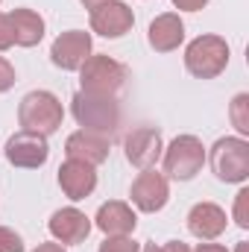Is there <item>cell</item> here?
<instances>
[{"label": "cell", "instance_id": "cell-1", "mask_svg": "<svg viewBox=\"0 0 249 252\" xmlns=\"http://www.w3.org/2000/svg\"><path fill=\"white\" fill-rule=\"evenodd\" d=\"M73 118L85 132H97L112 138L121 126V106L115 97H100V94H88L79 91L73 97Z\"/></svg>", "mask_w": 249, "mask_h": 252}, {"label": "cell", "instance_id": "cell-2", "mask_svg": "<svg viewBox=\"0 0 249 252\" xmlns=\"http://www.w3.org/2000/svg\"><path fill=\"white\" fill-rule=\"evenodd\" d=\"M18 121L24 132H35V135H53L64 121V109L56 100V94L50 91H30L21 106H18Z\"/></svg>", "mask_w": 249, "mask_h": 252}, {"label": "cell", "instance_id": "cell-3", "mask_svg": "<svg viewBox=\"0 0 249 252\" xmlns=\"http://www.w3.org/2000/svg\"><path fill=\"white\" fill-rule=\"evenodd\" d=\"M229 64V44L220 35H199L187 44L185 67L196 79H214Z\"/></svg>", "mask_w": 249, "mask_h": 252}, {"label": "cell", "instance_id": "cell-4", "mask_svg": "<svg viewBox=\"0 0 249 252\" xmlns=\"http://www.w3.org/2000/svg\"><path fill=\"white\" fill-rule=\"evenodd\" d=\"M126 70L121 62H115L112 56H88L85 64L79 67V82H82V91L88 94H100V97H115L121 88L126 85Z\"/></svg>", "mask_w": 249, "mask_h": 252}, {"label": "cell", "instance_id": "cell-5", "mask_svg": "<svg viewBox=\"0 0 249 252\" xmlns=\"http://www.w3.org/2000/svg\"><path fill=\"white\" fill-rule=\"evenodd\" d=\"M211 170L220 182H244L249 176V144L244 138H220L211 147Z\"/></svg>", "mask_w": 249, "mask_h": 252}, {"label": "cell", "instance_id": "cell-6", "mask_svg": "<svg viewBox=\"0 0 249 252\" xmlns=\"http://www.w3.org/2000/svg\"><path fill=\"white\" fill-rule=\"evenodd\" d=\"M202 161H205L202 141L196 135H179V138H173V144L164 153V173L170 179L187 182L202 170Z\"/></svg>", "mask_w": 249, "mask_h": 252}, {"label": "cell", "instance_id": "cell-7", "mask_svg": "<svg viewBox=\"0 0 249 252\" xmlns=\"http://www.w3.org/2000/svg\"><path fill=\"white\" fill-rule=\"evenodd\" d=\"M124 147H126L129 164H135V167H141V170H150V167L158 161L161 150H164V147H161V132L153 129V126H138V129H132L124 138Z\"/></svg>", "mask_w": 249, "mask_h": 252}, {"label": "cell", "instance_id": "cell-8", "mask_svg": "<svg viewBox=\"0 0 249 252\" xmlns=\"http://www.w3.org/2000/svg\"><path fill=\"white\" fill-rule=\"evenodd\" d=\"M135 15L121 0H106L97 9H91V30L100 32L103 38H121L132 30Z\"/></svg>", "mask_w": 249, "mask_h": 252}, {"label": "cell", "instance_id": "cell-9", "mask_svg": "<svg viewBox=\"0 0 249 252\" xmlns=\"http://www.w3.org/2000/svg\"><path fill=\"white\" fill-rule=\"evenodd\" d=\"M88 56H91V35L82 32V30H67V32H62L53 41V47H50V59H53L56 67H62V70H79Z\"/></svg>", "mask_w": 249, "mask_h": 252}, {"label": "cell", "instance_id": "cell-10", "mask_svg": "<svg viewBox=\"0 0 249 252\" xmlns=\"http://www.w3.org/2000/svg\"><path fill=\"white\" fill-rule=\"evenodd\" d=\"M50 156V147H47V138L44 135H35V132H15L6 144V158L15 164V167H41Z\"/></svg>", "mask_w": 249, "mask_h": 252}, {"label": "cell", "instance_id": "cell-11", "mask_svg": "<svg viewBox=\"0 0 249 252\" xmlns=\"http://www.w3.org/2000/svg\"><path fill=\"white\" fill-rule=\"evenodd\" d=\"M170 199V188H167V179L158 173V170H144L138 173V179L132 182V202L147 211V214H156L167 205Z\"/></svg>", "mask_w": 249, "mask_h": 252}, {"label": "cell", "instance_id": "cell-12", "mask_svg": "<svg viewBox=\"0 0 249 252\" xmlns=\"http://www.w3.org/2000/svg\"><path fill=\"white\" fill-rule=\"evenodd\" d=\"M59 185H62L67 199H85L91 190L97 188V170H94V164L67 158L59 167Z\"/></svg>", "mask_w": 249, "mask_h": 252}, {"label": "cell", "instance_id": "cell-13", "mask_svg": "<svg viewBox=\"0 0 249 252\" xmlns=\"http://www.w3.org/2000/svg\"><path fill=\"white\" fill-rule=\"evenodd\" d=\"M64 153L67 158H76V161H85V164H103L109 158V138L106 135H97V132H73L64 144Z\"/></svg>", "mask_w": 249, "mask_h": 252}, {"label": "cell", "instance_id": "cell-14", "mask_svg": "<svg viewBox=\"0 0 249 252\" xmlns=\"http://www.w3.org/2000/svg\"><path fill=\"white\" fill-rule=\"evenodd\" d=\"M187 229L199 241H214L226 232V211L214 202H196L187 214Z\"/></svg>", "mask_w": 249, "mask_h": 252}, {"label": "cell", "instance_id": "cell-15", "mask_svg": "<svg viewBox=\"0 0 249 252\" xmlns=\"http://www.w3.org/2000/svg\"><path fill=\"white\" fill-rule=\"evenodd\" d=\"M91 232V220L79 208H59L50 217V235L62 244H82Z\"/></svg>", "mask_w": 249, "mask_h": 252}, {"label": "cell", "instance_id": "cell-16", "mask_svg": "<svg viewBox=\"0 0 249 252\" xmlns=\"http://www.w3.org/2000/svg\"><path fill=\"white\" fill-rule=\"evenodd\" d=\"M185 38V24L179 21V15L173 12H164L158 15L153 24H150V47L158 50V53H170L182 44Z\"/></svg>", "mask_w": 249, "mask_h": 252}, {"label": "cell", "instance_id": "cell-17", "mask_svg": "<svg viewBox=\"0 0 249 252\" xmlns=\"http://www.w3.org/2000/svg\"><path fill=\"white\" fill-rule=\"evenodd\" d=\"M97 226H100L106 235H129V232H135L138 217H135V211H132L126 202L112 199V202H103V205H100V211H97Z\"/></svg>", "mask_w": 249, "mask_h": 252}, {"label": "cell", "instance_id": "cell-18", "mask_svg": "<svg viewBox=\"0 0 249 252\" xmlns=\"http://www.w3.org/2000/svg\"><path fill=\"white\" fill-rule=\"evenodd\" d=\"M12 21V32H15V44L18 47H35L44 38V18L32 9H15L9 12Z\"/></svg>", "mask_w": 249, "mask_h": 252}, {"label": "cell", "instance_id": "cell-19", "mask_svg": "<svg viewBox=\"0 0 249 252\" xmlns=\"http://www.w3.org/2000/svg\"><path fill=\"white\" fill-rule=\"evenodd\" d=\"M229 115H232L235 129H238L241 135H247V132H249V94H238V97L232 100Z\"/></svg>", "mask_w": 249, "mask_h": 252}, {"label": "cell", "instance_id": "cell-20", "mask_svg": "<svg viewBox=\"0 0 249 252\" xmlns=\"http://www.w3.org/2000/svg\"><path fill=\"white\" fill-rule=\"evenodd\" d=\"M100 252H141V247L132 238H126V235H109L100 244Z\"/></svg>", "mask_w": 249, "mask_h": 252}, {"label": "cell", "instance_id": "cell-21", "mask_svg": "<svg viewBox=\"0 0 249 252\" xmlns=\"http://www.w3.org/2000/svg\"><path fill=\"white\" fill-rule=\"evenodd\" d=\"M235 223L241 229H249V190L247 188L235 196Z\"/></svg>", "mask_w": 249, "mask_h": 252}, {"label": "cell", "instance_id": "cell-22", "mask_svg": "<svg viewBox=\"0 0 249 252\" xmlns=\"http://www.w3.org/2000/svg\"><path fill=\"white\" fill-rule=\"evenodd\" d=\"M0 252H24V241L18 232L0 226Z\"/></svg>", "mask_w": 249, "mask_h": 252}, {"label": "cell", "instance_id": "cell-23", "mask_svg": "<svg viewBox=\"0 0 249 252\" xmlns=\"http://www.w3.org/2000/svg\"><path fill=\"white\" fill-rule=\"evenodd\" d=\"M12 44H15L12 21H9V15H3V12H0V50H9Z\"/></svg>", "mask_w": 249, "mask_h": 252}, {"label": "cell", "instance_id": "cell-24", "mask_svg": "<svg viewBox=\"0 0 249 252\" xmlns=\"http://www.w3.org/2000/svg\"><path fill=\"white\" fill-rule=\"evenodd\" d=\"M15 85V67L0 56V91H9Z\"/></svg>", "mask_w": 249, "mask_h": 252}, {"label": "cell", "instance_id": "cell-25", "mask_svg": "<svg viewBox=\"0 0 249 252\" xmlns=\"http://www.w3.org/2000/svg\"><path fill=\"white\" fill-rule=\"evenodd\" d=\"M205 3H208V0H173V6H179V9H185V12H199Z\"/></svg>", "mask_w": 249, "mask_h": 252}, {"label": "cell", "instance_id": "cell-26", "mask_svg": "<svg viewBox=\"0 0 249 252\" xmlns=\"http://www.w3.org/2000/svg\"><path fill=\"white\" fill-rule=\"evenodd\" d=\"M190 252H229V250L220 247V244H199L196 250H190Z\"/></svg>", "mask_w": 249, "mask_h": 252}, {"label": "cell", "instance_id": "cell-27", "mask_svg": "<svg viewBox=\"0 0 249 252\" xmlns=\"http://www.w3.org/2000/svg\"><path fill=\"white\" fill-rule=\"evenodd\" d=\"M164 252H190V247L182 244V241H170V244L164 247Z\"/></svg>", "mask_w": 249, "mask_h": 252}, {"label": "cell", "instance_id": "cell-28", "mask_svg": "<svg viewBox=\"0 0 249 252\" xmlns=\"http://www.w3.org/2000/svg\"><path fill=\"white\" fill-rule=\"evenodd\" d=\"M32 252H64V247H59V244H41L38 250H32Z\"/></svg>", "mask_w": 249, "mask_h": 252}, {"label": "cell", "instance_id": "cell-29", "mask_svg": "<svg viewBox=\"0 0 249 252\" xmlns=\"http://www.w3.org/2000/svg\"><path fill=\"white\" fill-rule=\"evenodd\" d=\"M100 3H106V0H82V6H88V9H97Z\"/></svg>", "mask_w": 249, "mask_h": 252}, {"label": "cell", "instance_id": "cell-30", "mask_svg": "<svg viewBox=\"0 0 249 252\" xmlns=\"http://www.w3.org/2000/svg\"><path fill=\"white\" fill-rule=\"evenodd\" d=\"M141 252H164V247H156V244H147Z\"/></svg>", "mask_w": 249, "mask_h": 252}, {"label": "cell", "instance_id": "cell-31", "mask_svg": "<svg viewBox=\"0 0 249 252\" xmlns=\"http://www.w3.org/2000/svg\"><path fill=\"white\" fill-rule=\"evenodd\" d=\"M238 252H247V244H241V247H238Z\"/></svg>", "mask_w": 249, "mask_h": 252}]
</instances>
